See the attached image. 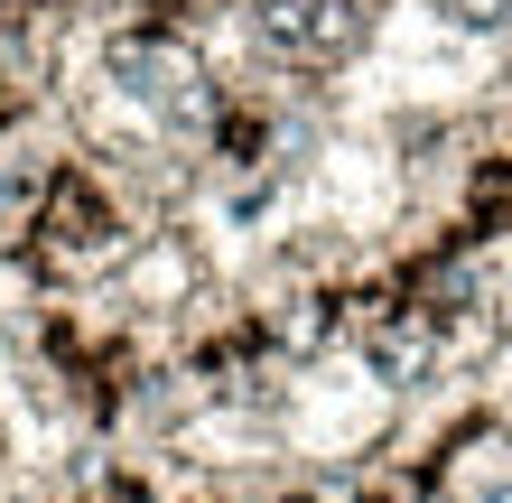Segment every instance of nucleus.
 <instances>
[{
  "instance_id": "f257e3e1",
  "label": "nucleus",
  "mask_w": 512,
  "mask_h": 503,
  "mask_svg": "<svg viewBox=\"0 0 512 503\" xmlns=\"http://www.w3.org/2000/svg\"><path fill=\"white\" fill-rule=\"evenodd\" d=\"M196 271H205V261H196V243H187V233H159V243H140L131 252V299H187V289H196Z\"/></svg>"
}]
</instances>
